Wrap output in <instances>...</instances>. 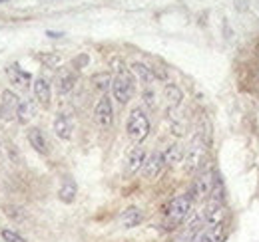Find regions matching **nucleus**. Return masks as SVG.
Listing matches in <instances>:
<instances>
[{"label": "nucleus", "instance_id": "nucleus-1", "mask_svg": "<svg viewBox=\"0 0 259 242\" xmlns=\"http://www.w3.org/2000/svg\"><path fill=\"white\" fill-rule=\"evenodd\" d=\"M194 199L190 195H180L171 201L169 209H167V228H178L192 212Z\"/></svg>", "mask_w": 259, "mask_h": 242}, {"label": "nucleus", "instance_id": "nucleus-2", "mask_svg": "<svg viewBox=\"0 0 259 242\" xmlns=\"http://www.w3.org/2000/svg\"><path fill=\"white\" fill-rule=\"evenodd\" d=\"M126 131H128V137L134 143H142L150 135V119L144 113V109L136 107L130 113L128 123H126Z\"/></svg>", "mask_w": 259, "mask_h": 242}, {"label": "nucleus", "instance_id": "nucleus-3", "mask_svg": "<svg viewBox=\"0 0 259 242\" xmlns=\"http://www.w3.org/2000/svg\"><path fill=\"white\" fill-rule=\"evenodd\" d=\"M112 93L122 105L132 99V95H134V78H132L130 72H126V70L118 72V76L112 80Z\"/></svg>", "mask_w": 259, "mask_h": 242}, {"label": "nucleus", "instance_id": "nucleus-4", "mask_svg": "<svg viewBox=\"0 0 259 242\" xmlns=\"http://www.w3.org/2000/svg\"><path fill=\"white\" fill-rule=\"evenodd\" d=\"M203 155H205V145H203V139L197 135V137H194L192 145L188 147L186 157H184V161H186V171H188V173H195V171L201 167Z\"/></svg>", "mask_w": 259, "mask_h": 242}, {"label": "nucleus", "instance_id": "nucleus-5", "mask_svg": "<svg viewBox=\"0 0 259 242\" xmlns=\"http://www.w3.org/2000/svg\"><path fill=\"white\" fill-rule=\"evenodd\" d=\"M213 173L211 171H203L197 179L194 181V187H192V193H190V197L195 199V201H203V199H207V197H211V191H213Z\"/></svg>", "mask_w": 259, "mask_h": 242}, {"label": "nucleus", "instance_id": "nucleus-6", "mask_svg": "<svg viewBox=\"0 0 259 242\" xmlns=\"http://www.w3.org/2000/svg\"><path fill=\"white\" fill-rule=\"evenodd\" d=\"M94 121L100 129H108L114 121V109H112V101L108 95H102L98 99L96 107H94Z\"/></svg>", "mask_w": 259, "mask_h": 242}, {"label": "nucleus", "instance_id": "nucleus-7", "mask_svg": "<svg viewBox=\"0 0 259 242\" xmlns=\"http://www.w3.org/2000/svg\"><path fill=\"white\" fill-rule=\"evenodd\" d=\"M224 216H226V207H224V201H215L211 199L205 209H203V222L207 226H220L224 224Z\"/></svg>", "mask_w": 259, "mask_h": 242}, {"label": "nucleus", "instance_id": "nucleus-8", "mask_svg": "<svg viewBox=\"0 0 259 242\" xmlns=\"http://www.w3.org/2000/svg\"><path fill=\"white\" fill-rule=\"evenodd\" d=\"M18 105H20V99L16 93L12 91H2V97H0V117L4 121H12L16 117V111H18Z\"/></svg>", "mask_w": 259, "mask_h": 242}, {"label": "nucleus", "instance_id": "nucleus-9", "mask_svg": "<svg viewBox=\"0 0 259 242\" xmlns=\"http://www.w3.org/2000/svg\"><path fill=\"white\" fill-rule=\"evenodd\" d=\"M163 167H165L163 153L162 151H154L150 157H148V159H146V163H144V167H142L144 177H146V179H156V177L162 173Z\"/></svg>", "mask_w": 259, "mask_h": 242}, {"label": "nucleus", "instance_id": "nucleus-10", "mask_svg": "<svg viewBox=\"0 0 259 242\" xmlns=\"http://www.w3.org/2000/svg\"><path fill=\"white\" fill-rule=\"evenodd\" d=\"M76 80H78V76H76L74 70H70V68L60 70L58 76H56V90H58V93H62V95L70 93L76 86Z\"/></svg>", "mask_w": 259, "mask_h": 242}, {"label": "nucleus", "instance_id": "nucleus-11", "mask_svg": "<svg viewBox=\"0 0 259 242\" xmlns=\"http://www.w3.org/2000/svg\"><path fill=\"white\" fill-rule=\"evenodd\" d=\"M6 76H8V80H10L14 86H18V88H28V84H30V80H32V76H30L28 72H24L18 64H10V66L6 68Z\"/></svg>", "mask_w": 259, "mask_h": 242}, {"label": "nucleus", "instance_id": "nucleus-12", "mask_svg": "<svg viewBox=\"0 0 259 242\" xmlns=\"http://www.w3.org/2000/svg\"><path fill=\"white\" fill-rule=\"evenodd\" d=\"M52 127H54V133H56L58 139H62V141H70L72 139V121H70V117L66 113H58L54 117Z\"/></svg>", "mask_w": 259, "mask_h": 242}, {"label": "nucleus", "instance_id": "nucleus-13", "mask_svg": "<svg viewBox=\"0 0 259 242\" xmlns=\"http://www.w3.org/2000/svg\"><path fill=\"white\" fill-rule=\"evenodd\" d=\"M26 137H28V143H30V147H32L36 153H40V155H48V153H50V149H48V141H46L44 133H42L38 127H32V129H28Z\"/></svg>", "mask_w": 259, "mask_h": 242}, {"label": "nucleus", "instance_id": "nucleus-14", "mask_svg": "<svg viewBox=\"0 0 259 242\" xmlns=\"http://www.w3.org/2000/svg\"><path fill=\"white\" fill-rule=\"evenodd\" d=\"M32 90H34V97H36V101H38L40 105L48 107V105H50V97H52L50 84H48L44 78H38V80H34Z\"/></svg>", "mask_w": 259, "mask_h": 242}, {"label": "nucleus", "instance_id": "nucleus-15", "mask_svg": "<svg viewBox=\"0 0 259 242\" xmlns=\"http://www.w3.org/2000/svg\"><path fill=\"white\" fill-rule=\"evenodd\" d=\"M146 159H148V155H146V151H144L142 147L132 149V153L128 155V161H126V173H128V175H136V173L144 167Z\"/></svg>", "mask_w": 259, "mask_h": 242}, {"label": "nucleus", "instance_id": "nucleus-16", "mask_svg": "<svg viewBox=\"0 0 259 242\" xmlns=\"http://www.w3.org/2000/svg\"><path fill=\"white\" fill-rule=\"evenodd\" d=\"M144 220V212L140 211L138 207H128L126 211L120 214V224L124 228H134V226H140Z\"/></svg>", "mask_w": 259, "mask_h": 242}, {"label": "nucleus", "instance_id": "nucleus-17", "mask_svg": "<svg viewBox=\"0 0 259 242\" xmlns=\"http://www.w3.org/2000/svg\"><path fill=\"white\" fill-rule=\"evenodd\" d=\"M132 74H134L142 84H146V86H150V84H154V82H156L154 70H152L150 66L142 64V62H134V64H132Z\"/></svg>", "mask_w": 259, "mask_h": 242}, {"label": "nucleus", "instance_id": "nucleus-18", "mask_svg": "<svg viewBox=\"0 0 259 242\" xmlns=\"http://www.w3.org/2000/svg\"><path fill=\"white\" fill-rule=\"evenodd\" d=\"M76 195H78V187H76V183L72 181L70 177H66L64 181H62L60 191H58V199H60L62 203H66V205H70V203L76 201Z\"/></svg>", "mask_w": 259, "mask_h": 242}, {"label": "nucleus", "instance_id": "nucleus-19", "mask_svg": "<svg viewBox=\"0 0 259 242\" xmlns=\"http://www.w3.org/2000/svg\"><path fill=\"white\" fill-rule=\"evenodd\" d=\"M163 95H165V101H167V105L171 109H176L182 103V99H184V93H182V90L176 84H167L165 90H163Z\"/></svg>", "mask_w": 259, "mask_h": 242}, {"label": "nucleus", "instance_id": "nucleus-20", "mask_svg": "<svg viewBox=\"0 0 259 242\" xmlns=\"http://www.w3.org/2000/svg\"><path fill=\"white\" fill-rule=\"evenodd\" d=\"M184 157H186V151H184V147H182V145H178V143L169 145V147L165 149V153H163L165 165H178V163H182V161H184Z\"/></svg>", "mask_w": 259, "mask_h": 242}, {"label": "nucleus", "instance_id": "nucleus-21", "mask_svg": "<svg viewBox=\"0 0 259 242\" xmlns=\"http://www.w3.org/2000/svg\"><path fill=\"white\" fill-rule=\"evenodd\" d=\"M16 117L20 123H28L34 117V103L28 99H20V105H18V111H16Z\"/></svg>", "mask_w": 259, "mask_h": 242}, {"label": "nucleus", "instance_id": "nucleus-22", "mask_svg": "<svg viewBox=\"0 0 259 242\" xmlns=\"http://www.w3.org/2000/svg\"><path fill=\"white\" fill-rule=\"evenodd\" d=\"M92 84H94L100 91H106L110 86H112V78H110V74H108V72H104V74H96V76H92Z\"/></svg>", "mask_w": 259, "mask_h": 242}, {"label": "nucleus", "instance_id": "nucleus-23", "mask_svg": "<svg viewBox=\"0 0 259 242\" xmlns=\"http://www.w3.org/2000/svg\"><path fill=\"white\" fill-rule=\"evenodd\" d=\"M0 238L4 242H28L22 234H18L12 228H0Z\"/></svg>", "mask_w": 259, "mask_h": 242}, {"label": "nucleus", "instance_id": "nucleus-24", "mask_svg": "<svg viewBox=\"0 0 259 242\" xmlns=\"http://www.w3.org/2000/svg\"><path fill=\"white\" fill-rule=\"evenodd\" d=\"M24 209H18V207H8V209H4V212L8 214V216H12V218H16V220H22L24 218Z\"/></svg>", "mask_w": 259, "mask_h": 242}, {"label": "nucleus", "instance_id": "nucleus-25", "mask_svg": "<svg viewBox=\"0 0 259 242\" xmlns=\"http://www.w3.org/2000/svg\"><path fill=\"white\" fill-rule=\"evenodd\" d=\"M144 101H146V105H150V107H156V91H154V90H146V91H144Z\"/></svg>", "mask_w": 259, "mask_h": 242}, {"label": "nucleus", "instance_id": "nucleus-26", "mask_svg": "<svg viewBox=\"0 0 259 242\" xmlns=\"http://www.w3.org/2000/svg\"><path fill=\"white\" fill-rule=\"evenodd\" d=\"M48 36H50V38H60L62 34H60V32H48Z\"/></svg>", "mask_w": 259, "mask_h": 242}, {"label": "nucleus", "instance_id": "nucleus-27", "mask_svg": "<svg viewBox=\"0 0 259 242\" xmlns=\"http://www.w3.org/2000/svg\"><path fill=\"white\" fill-rule=\"evenodd\" d=\"M0 2H6V0H0Z\"/></svg>", "mask_w": 259, "mask_h": 242}]
</instances>
